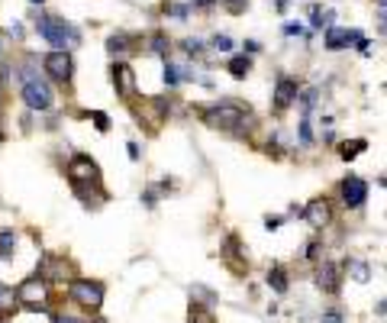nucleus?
Returning a JSON list of instances; mask_svg holds the SVG:
<instances>
[{
  "instance_id": "2f4dec72",
  "label": "nucleus",
  "mask_w": 387,
  "mask_h": 323,
  "mask_svg": "<svg viewBox=\"0 0 387 323\" xmlns=\"http://www.w3.org/2000/svg\"><path fill=\"white\" fill-rule=\"evenodd\" d=\"M300 100H304V107H313V100H317V91H307Z\"/></svg>"
},
{
  "instance_id": "6e6552de",
  "label": "nucleus",
  "mask_w": 387,
  "mask_h": 323,
  "mask_svg": "<svg viewBox=\"0 0 387 323\" xmlns=\"http://www.w3.org/2000/svg\"><path fill=\"white\" fill-rule=\"evenodd\" d=\"M339 191H342V204H345V207H352V210L362 207L364 200H368V185H364L358 175L345 178V181L339 185Z\"/></svg>"
},
{
  "instance_id": "1a4fd4ad",
  "label": "nucleus",
  "mask_w": 387,
  "mask_h": 323,
  "mask_svg": "<svg viewBox=\"0 0 387 323\" xmlns=\"http://www.w3.org/2000/svg\"><path fill=\"white\" fill-rule=\"evenodd\" d=\"M110 71H113V85H116V91H120V97L123 100L136 97V71L129 68V65H123V62H116Z\"/></svg>"
},
{
  "instance_id": "412c9836",
  "label": "nucleus",
  "mask_w": 387,
  "mask_h": 323,
  "mask_svg": "<svg viewBox=\"0 0 387 323\" xmlns=\"http://www.w3.org/2000/svg\"><path fill=\"white\" fill-rule=\"evenodd\" d=\"M188 323H213V320H210V310H207V307H197V304H190Z\"/></svg>"
},
{
  "instance_id": "f257e3e1",
  "label": "nucleus",
  "mask_w": 387,
  "mask_h": 323,
  "mask_svg": "<svg viewBox=\"0 0 387 323\" xmlns=\"http://www.w3.org/2000/svg\"><path fill=\"white\" fill-rule=\"evenodd\" d=\"M68 175H71V188H75V194L84 200V204H91L94 191L100 188V169L97 162L91 159V155H75L68 165Z\"/></svg>"
},
{
  "instance_id": "dca6fc26",
  "label": "nucleus",
  "mask_w": 387,
  "mask_h": 323,
  "mask_svg": "<svg viewBox=\"0 0 387 323\" xmlns=\"http://www.w3.org/2000/svg\"><path fill=\"white\" fill-rule=\"evenodd\" d=\"M249 71H252V59H245V55L229 59V75H233V78H245Z\"/></svg>"
},
{
  "instance_id": "f03ea898",
  "label": "nucleus",
  "mask_w": 387,
  "mask_h": 323,
  "mask_svg": "<svg viewBox=\"0 0 387 323\" xmlns=\"http://www.w3.org/2000/svg\"><path fill=\"white\" fill-rule=\"evenodd\" d=\"M245 120H249V107L235 104V100H220V104H213V107L204 110V123L213 126V130H235Z\"/></svg>"
},
{
  "instance_id": "6ab92c4d",
  "label": "nucleus",
  "mask_w": 387,
  "mask_h": 323,
  "mask_svg": "<svg viewBox=\"0 0 387 323\" xmlns=\"http://www.w3.org/2000/svg\"><path fill=\"white\" fill-rule=\"evenodd\" d=\"M13 249H16V233L4 230L0 233V255H13Z\"/></svg>"
},
{
  "instance_id": "b1692460",
  "label": "nucleus",
  "mask_w": 387,
  "mask_h": 323,
  "mask_svg": "<svg viewBox=\"0 0 387 323\" xmlns=\"http://www.w3.org/2000/svg\"><path fill=\"white\" fill-rule=\"evenodd\" d=\"M213 49H220V52H229V49H233V39H229V36H213Z\"/></svg>"
},
{
  "instance_id": "f8f14e48",
  "label": "nucleus",
  "mask_w": 387,
  "mask_h": 323,
  "mask_svg": "<svg viewBox=\"0 0 387 323\" xmlns=\"http://www.w3.org/2000/svg\"><path fill=\"white\" fill-rule=\"evenodd\" d=\"M297 94H300V87H297L294 78H278V87H274V107L278 110L290 107V104L297 100Z\"/></svg>"
},
{
  "instance_id": "473e14b6",
  "label": "nucleus",
  "mask_w": 387,
  "mask_h": 323,
  "mask_svg": "<svg viewBox=\"0 0 387 323\" xmlns=\"http://www.w3.org/2000/svg\"><path fill=\"white\" fill-rule=\"evenodd\" d=\"M126 149H129V159L136 162V159H139V146H136V142H129V146H126Z\"/></svg>"
},
{
  "instance_id": "39448f33",
  "label": "nucleus",
  "mask_w": 387,
  "mask_h": 323,
  "mask_svg": "<svg viewBox=\"0 0 387 323\" xmlns=\"http://www.w3.org/2000/svg\"><path fill=\"white\" fill-rule=\"evenodd\" d=\"M68 298L75 300L78 307L97 314L100 304H104V285H100V281H91V278H75L68 285Z\"/></svg>"
},
{
  "instance_id": "5701e85b",
  "label": "nucleus",
  "mask_w": 387,
  "mask_h": 323,
  "mask_svg": "<svg viewBox=\"0 0 387 323\" xmlns=\"http://www.w3.org/2000/svg\"><path fill=\"white\" fill-rule=\"evenodd\" d=\"M165 81H168V85H171V87H175L178 81H181V68H175V65H168V68H165Z\"/></svg>"
},
{
  "instance_id": "ddd939ff",
  "label": "nucleus",
  "mask_w": 387,
  "mask_h": 323,
  "mask_svg": "<svg viewBox=\"0 0 387 323\" xmlns=\"http://www.w3.org/2000/svg\"><path fill=\"white\" fill-rule=\"evenodd\" d=\"M317 288L326 294H336L339 291V269H336L333 262H323L317 269Z\"/></svg>"
},
{
  "instance_id": "4be33fe9",
  "label": "nucleus",
  "mask_w": 387,
  "mask_h": 323,
  "mask_svg": "<svg viewBox=\"0 0 387 323\" xmlns=\"http://www.w3.org/2000/svg\"><path fill=\"white\" fill-rule=\"evenodd\" d=\"M87 116H91V120H94V126H97L100 133H106V130H110V116H106L104 110H94V114H87Z\"/></svg>"
},
{
  "instance_id": "393cba45",
  "label": "nucleus",
  "mask_w": 387,
  "mask_h": 323,
  "mask_svg": "<svg viewBox=\"0 0 387 323\" xmlns=\"http://www.w3.org/2000/svg\"><path fill=\"white\" fill-rule=\"evenodd\" d=\"M223 4H226L229 13H242V10L249 7V0H223Z\"/></svg>"
},
{
  "instance_id": "e433bc0d",
  "label": "nucleus",
  "mask_w": 387,
  "mask_h": 323,
  "mask_svg": "<svg viewBox=\"0 0 387 323\" xmlns=\"http://www.w3.org/2000/svg\"><path fill=\"white\" fill-rule=\"evenodd\" d=\"M30 4H42V0H30Z\"/></svg>"
},
{
  "instance_id": "7ed1b4c3",
  "label": "nucleus",
  "mask_w": 387,
  "mask_h": 323,
  "mask_svg": "<svg viewBox=\"0 0 387 323\" xmlns=\"http://www.w3.org/2000/svg\"><path fill=\"white\" fill-rule=\"evenodd\" d=\"M39 36L49 39L55 46V52H68V46H75L78 42V30L75 26H68L65 20H59V16H42L36 23Z\"/></svg>"
},
{
  "instance_id": "20e7f679",
  "label": "nucleus",
  "mask_w": 387,
  "mask_h": 323,
  "mask_svg": "<svg viewBox=\"0 0 387 323\" xmlns=\"http://www.w3.org/2000/svg\"><path fill=\"white\" fill-rule=\"evenodd\" d=\"M20 78H23V100H26V107H32V110H52V104H55L52 87H49L39 75H32L30 68L20 71Z\"/></svg>"
},
{
  "instance_id": "a211bd4d",
  "label": "nucleus",
  "mask_w": 387,
  "mask_h": 323,
  "mask_svg": "<svg viewBox=\"0 0 387 323\" xmlns=\"http://www.w3.org/2000/svg\"><path fill=\"white\" fill-rule=\"evenodd\" d=\"M364 146H368L364 139H352V142H342V152H339V155H342V159H345V162H352L358 152H362Z\"/></svg>"
},
{
  "instance_id": "9b49d317",
  "label": "nucleus",
  "mask_w": 387,
  "mask_h": 323,
  "mask_svg": "<svg viewBox=\"0 0 387 323\" xmlns=\"http://www.w3.org/2000/svg\"><path fill=\"white\" fill-rule=\"evenodd\" d=\"M352 42H362V32L358 30H342V26H329L326 30V49L329 52H339V49L352 46Z\"/></svg>"
},
{
  "instance_id": "bb28decb",
  "label": "nucleus",
  "mask_w": 387,
  "mask_h": 323,
  "mask_svg": "<svg viewBox=\"0 0 387 323\" xmlns=\"http://www.w3.org/2000/svg\"><path fill=\"white\" fill-rule=\"evenodd\" d=\"M184 49H188L190 55H197L200 49H204V42H200V39H188V42H184Z\"/></svg>"
},
{
  "instance_id": "423d86ee",
  "label": "nucleus",
  "mask_w": 387,
  "mask_h": 323,
  "mask_svg": "<svg viewBox=\"0 0 387 323\" xmlns=\"http://www.w3.org/2000/svg\"><path fill=\"white\" fill-rule=\"evenodd\" d=\"M16 304H26L30 310H46V278H26L23 285L16 288Z\"/></svg>"
},
{
  "instance_id": "aec40b11",
  "label": "nucleus",
  "mask_w": 387,
  "mask_h": 323,
  "mask_svg": "<svg viewBox=\"0 0 387 323\" xmlns=\"http://www.w3.org/2000/svg\"><path fill=\"white\" fill-rule=\"evenodd\" d=\"M106 49H110V52H126L129 49V36L126 32H116V36H110V42H106Z\"/></svg>"
},
{
  "instance_id": "7c9ffc66",
  "label": "nucleus",
  "mask_w": 387,
  "mask_h": 323,
  "mask_svg": "<svg viewBox=\"0 0 387 323\" xmlns=\"http://www.w3.org/2000/svg\"><path fill=\"white\" fill-rule=\"evenodd\" d=\"M52 320H55V323H84V320H75V317H65V314H55Z\"/></svg>"
},
{
  "instance_id": "c9c22d12",
  "label": "nucleus",
  "mask_w": 387,
  "mask_h": 323,
  "mask_svg": "<svg viewBox=\"0 0 387 323\" xmlns=\"http://www.w3.org/2000/svg\"><path fill=\"white\" fill-rule=\"evenodd\" d=\"M0 55H4V32H0Z\"/></svg>"
},
{
  "instance_id": "f3484780",
  "label": "nucleus",
  "mask_w": 387,
  "mask_h": 323,
  "mask_svg": "<svg viewBox=\"0 0 387 323\" xmlns=\"http://www.w3.org/2000/svg\"><path fill=\"white\" fill-rule=\"evenodd\" d=\"M13 307H16V291H13V288H4V285H0V317L10 314Z\"/></svg>"
},
{
  "instance_id": "f704fd0d",
  "label": "nucleus",
  "mask_w": 387,
  "mask_h": 323,
  "mask_svg": "<svg viewBox=\"0 0 387 323\" xmlns=\"http://www.w3.org/2000/svg\"><path fill=\"white\" fill-rule=\"evenodd\" d=\"M216 0H194V7H213Z\"/></svg>"
},
{
  "instance_id": "a878e982",
  "label": "nucleus",
  "mask_w": 387,
  "mask_h": 323,
  "mask_svg": "<svg viewBox=\"0 0 387 323\" xmlns=\"http://www.w3.org/2000/svg\"><path fill=\"white\" fill-rule=\"evenodd\" d=\"M323 323H345V320H342V310H326V314H323Z\"/></svg>"
},
{
  "instance_id": "c85d7f7f",
  "label": "nucleus",
  "mask_w": 387,
  "mask_h": 323,
  "mask_svg": "<svg viewBox=\"0 0 387 323\" xmlns=\"http://www.w3.org/2000/svg\"><path fill=\"white\" fill-rule=\"evenodd\" d=\"M278 226H281V217H268V220H265V230H278Z\"/></svg>"
},
{
  "instance_id": "0eeeda50",
  "label": "nucleus",
  "mask_w": 387,
  "mask_h": 323,
  "mask_svg": "<svg viewBox=\"0 0 387 323\" xmlns=\"http://www.w3.org/2000/svg\"><path fill=\"white\" fill-rule=\"evenodd\" d=\"M42 68L49 71V78H55L61 85H68L71 75H75V62H71L68 52H49L46 59H42Z\"/></svg>"
},
{
  "instance_id": "4468645a",
  "label": "nucleus",
  "mask_w": 387,
  "mask_h": 323,
  "mask_svg": "<svg viewBox=\"0 0 387 323\" xmlns=\"http://www.w3.org/2000/svg\"><path fill=\"white\" fill-rule=\"evenodd\" d=\"M345 272H349V278H355L358 285H364V281L371 278V269H368V262H362V259H349V262H345Z\"/></svg>"
},
{
  "instance_id": "c756f323",
  "label": "nucleus",
  "mask_w": 387,
  "mask_h": 323,
  "mask_svg": "<svg viewBox=\"0 0 387 323\" xmlns=\"http://www.w3.org/2000/svg\"><path fill=\"white\" fill-rule=\"evenodd\" d=\"M300 139H304V142H313V136H310V123H300Z\"/></svg>"
},
{
  "instance_id": "72a5a7b5",
  "label": "nucleus",
  "mask_w": 387,
  "mask_h": 323,
  "mask_svg": "<svg viewBox=\"0 0 387 323\" xmlns=\"http://www.w3.org/2000/svg\"><path fill=\"white\" fill-rule=\"evenodd\" d=\"M307 255H310V259H319V243H310V252Z\"/></svg>"
},
{
  "instance_id": "2eb2a0df",
  "label": "nucleus",
  "mask_w": 387,
  "mask_h": 323,
  "mask_svg": "<svg viewBox=\"0 0 387 323\" xmlns=\"http://www.w3.org/2000/svg\"><path fill=\"white\" fill-rule=\"evenodd\" d=\"M268 285H271L278 294H288V272H284L281 265H274V269L268 272Z\"/></svg>"
},
{
  "instance_id": "9d476101",
  "label": "nucleus",
  "mask_w": 387,
  "mask_h": 323,
  "mask_svg": "<svg viewBox=\"0 0 387 323\" xmlns=\"http://www.w3.org/2000/svg\"><path fill=\"white\" fill-rule=\"evenodd\" d=\"M304 217H307V224H310L313 230H323V226L329 224V217H333V210H329V200L326 197L310 200V204H307V210H304Z\"/></svg>"
},
{
  "instance_id": "cd10ccee",
  "label": "nucleus",
  "mask_w": 387,
  "mask_h": 323,
  "mask_svg": "<svg viewBox=\"0 0 387 323\" xmlns=\"http://www.w3.org/2000/svg\"><path fill=\"white\" fill-rule=\"evenodd\" d=\"M152 42H155V46H152V52H159V55H165V52H168V42H165V36H155Z\"/></svg>"
}]
</instances>
